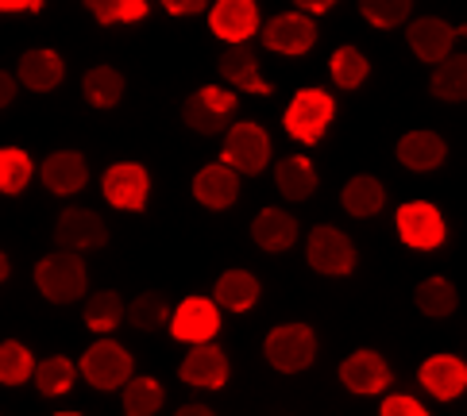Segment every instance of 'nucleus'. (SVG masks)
I'll list each match as a JSON object with an SVG mask.
<instances>
[{
	"instance_id": "nucleus-23",
	"label": "nucleus",
	"mask_w": 467,
	"mask_h": 416,
	"mask_svg": "<svg viewBox=\"0 0 467 416\" xmlns=\"http://www.w3.org/2000/svg\"><path fill=\"white\" fill-rule=\"evenodd\" d=\"M252 239L255 247H263L271 255L290 251L297 239V216H290L286 208H259L252 220Z\"/></svg>"
},
{
	"instance_id": "nucleus-7",
	"label": "nucleus",
	"mask_w": 467,
	"mask_h": 416,
	"mask_svg": "<svg viewBox=\"0 0 467 416\" xmlns=\"http://www.w3.org/2000/svg\"><path fill=\"white\" fill-rule=\"evenodd\" d=\"M81 378L89 381L93 390H101V393H109V390H120L124 381L131 378V370H136V362H131V355H128V347H120L116 340H97L86 355H81Z\"/></svg>"
},
{
	"instance_id": "nucleus-42",
	"label": "nucleus",
	"mask_w": 467,
	"mask_h": 416,
	"mask_svg": "<svg viewBox=\"0 0 467 416\" xmlns=\"http://www.w3.org/2000/svg\"><path fill=\"white\" fill-rule=\"evenodd\" d=\"M294 8H302L306 15H325L337 8V0H294Z\"/></svg>"
},
{
	"instance_id": "nucleus-36",
	"label": "nucleus",
	"mask_w": 467,
	"mask_h": 416,
	"mask_svg": "<svg viewBox=\"0 0 467 416\" xmlns=\"http://www.w3.org/2000/svg\"><path fill=\"white\" fill-rule=\"evenodd\" d=\"M31 370H36V355L24 343H16V340L0 343V386H24Z\"/></svg>"
},
{
	"instance_id": "nucleus-29",
	"label": "nucleus",
	"mask_w": 467,
	"mask_h": 416,
	"mask_svg": "<svg viewBox=\"0 0 467 416\" xmlns=\"http://www.w3.org/2000/svg\"><path fill=\"white\" fill-rule=\"evenodd\" d=\"M429 89L437 101H448V105H460L467 101V58L463 55H448L437 62V70L429 77Z\"/></svg>"
},
{
	"instance_id": "nucleus-1",
	"label": "nucleus",
	"mask_w": 467,
	"mask_h": 416,
	"mask_svg": "<svg viewBox=\"0 0 467 416\" xmlns=\"http://www.w3.org/2000/svg\"><path fill=\"white\" fill-rule=\"evenodd\" d=\"M36 289L51 305H74L89 289V270L78 251H55L36 262Z\"/></svg>"
},
{
	"instance_id": "nucleus-39",
	"label": "nucleus",
	"mask_w": 467,
	"mask_h": 416,
	"mask_svg": "<svg viewBox=\"0 0 467 416\" xmlns=\"http://www.w3.org/2000/svg\"><path fill=\"white\" fill-rule=\"evenodd\" d=\"M379 412H382V416H429V409L417 401V397H410V393H394V397H387V401L379 405Z\"/></svg>"
},
{
	"instance_id": "nucleus-8",
	"label": "nucleus",
	"mask_w": 467,
	"mask_h": 416,
	"mask_svg": "<svg viewBox=\"0 0 467 416\" xmlns=\"http://www.w3.org/2000/svg\"><path fill=\"white\" fill-rule=\"evenodd\" d=\"M394 224H398V239L413 247V251H437L448 239V224L432 201H406L398 208Z\"/></svg>"
},
{
	"instance_id": "nucleus-16",
	"label": "nucleus",
	"mask_w": 467,
	"mask_h": 416,
	"mask_svg": "<svg viewBox=\"0 0 467 416\" xmlns=\"http://www.w3.org/2000/svg\"><path fill=\"white\" fill-rule=\"evenodd\" d=\"M216 70H221V77L232 89H244V93H255V96L275 93V86L259 70V55L247 43H228V51L221 55V62H216Z\"/></svg>"
},
{
	"instance_id": "nucleus-22",
	"label": "nucleus",
	"mask_w": 467,
	"mask_h": 416,
	"mask_svg": "<svg viewBox=\"0 0 467 416\" xmlns=\"http://www.w3.org/2000/svg\"><path fill=\"white\" fill-rule=\"evenodd\" d=\"M43 186L55 197H74L89 186V162L78 151H55L43 162Z\"/></svg>"
},
{
	"instance_id": "nucleus-2",
	"label": "nucleus",
	"mask_w": 467,
	"mask_h": 416,
	"mask_svg": "<svg viewBox=\"0 0 467 416\" xmlns=\"http://www.w3.org/2000/svg\"><path fill=\"white\" fill-rule=\"evenodd\" d=\"M337 120V101H332V93L325 89H297L294 101L286 108V116H282V127H286V136L297 139V143H321L328 124Z\"/></svg>"
},
{
	"instance_id": "nucleus-4",
	"label": "nucleus",
	"mask_w": 467,
	"mask_h": 416,
	"mask_svg": "<svg viewBox=\"0 0 467 416\" xmlns=\"http://www.w3.org/2000/svg\"><path fill=\"white\" fill-rule=\"evenodd\" d=\"M306 259L317 274H325V278H348L359 266V251H356V243L344 236L340 228H332V224H317L309 231V239H306Z\"/></svg>"
},
{
	"instance_id": "nucleus-27",
	"label": "nucleus",
	"mask_w": 467,
	"mask_h": 416,
	"mask_svg": "<svg viewBox=\"0 0 467 416\" xmlns=\"http://www.w3.org/2000/svg\"><path fill=\"white\" fill-rule=\"evenodd\" d=\"M81 96L93 105V108H116L124 101V74L116 66H93L81 77Z\"/></svg>"
},
{
	"instance_id": "nucleus-24",
	"label": "nucleus",
	"mask_w": 467,
	"mask_h": 416,
	"mask_svg": "<svg viewBox=\"0 0 467 416\" xmlns=\"http://www.w3.org/2000/svg\"><path fill=\"white\" fill-rule=\"evenodd\" d=\"M340 205L348 216H356V220H371V216H379L382 205H387V186H382L375 174H356L340 189Z\"/></svg>"
},
{
	"instance_id": "nucleus-12",
	"label": "nucleus",
	"mask_w": 467,
	"mask_h": 416,
	"mask_svg": "<svg viewBox=\"0 0 467 416\" xmlns=\"http://www.w3.org/2000/svg\"><path fill=\"white\" fill-rule=\"evenodd\" d=\"M166 324H171V336L178 343H209L221 331V305L209 297H186Z\"/></svg>"
},
{
	"instance_id": "nucleus-28",
	"label": "nucleus",
	"mask_w": 467,
	"mask_h": 416,
	"mask_svg": "<svg viewBox=\"0 0 467 416\" xmlns=\"http://www.w3.org/2000/svg\"><path fill=\"white\" fill-rule=\"evenodd\" d=\"M413 305L425 316H432V320H444V316H452L460 309V293L444 274H432L413 289Z\"/></svg>"
},
{
	"instance_id": "nucleus-14",
	"label": "nucleus",
	"mask_w": 467,
	"mask_h": 416,
	"mask_svg": "<svg viewBox=\"0 0 467 416\" xmlns=\"http://www.w3.org/2000/svg\"><path fill=\"white\" fill-rule=\"evenodd\" d=\"M394 370L387 366V359H382L379 351H371V347H363V351H352L344 362H340V381L348 393H359V397H379L382 390L390 386Z\"/></svg>"
},
{
	"instance_id": "nucleus-25",
	"label": "nucleus",
	"mask_w": 467,
	"mask_h": 416,
	"mask_svg": "<svg viewBox=\"0 0 467 416\" xmlns=\"http://www.w3.org/2000/svg\"><path fill=\"white\" fill-rule=\"evenodd\" d=\"M263 297V286L252 270H224L216 278V289H213V301L228 309V312H247L255 309V301Z\"/></svg>"
},
{
	"instance_id": "nucleus-10",
	"label": "nucleus",
	"mask_w": 467,
	"mask_h": 416,
	"mask_svg": "<svg viewBox=\"0 0 467 416\" xmlns=\"http://www.w3.org/2000/svg\"><path fill=\"white\" fill-rule=\"evenodd\" d=\"M263 46L275 55H290V58H302L313 51L317 43V24L309 20L306 12H278L263 24Z\"/></svg>"
},
{
	"instance_id": "nucleus-3",
	"label": "nucleus",
	"mask_w": 467,
	"mask_h": 416,
	"mask_svg": "<svg viewBox=\"0 0 467 416\" xmlns=\"http://www.w3.org/2000/svg\"><path fill=\"white\" fill-rule=\"evenodd\" d=\"M263 355L278 374H302L317 359V331L309 324H302V320L278 324V328L266 331Z\"/></svg>"
},
{
	"instance_id": "nucleus-37",
	"label": "nucleus",
	"mask_w": 467,
	"mask_h": 416,
	"mask_svg": "<svg viewBox=\"0 0 467 416\" xmlns=\"http://www.w3.org/2000/svg\"><path fill=\"white\" fill-rule=\"evenodd\" d=\"M97 24H140L147 15V0H81Z\"/></svg>"
},
{
	"instance_id": "nucleus-6",
	"label": "nucleus",
	"mask_w": 467,
	"mask_h": 416,
	"mask_svg": "<svg viewBox=\"0 0 467 416\" xmlns=\"http://www.w3.org/2000/svg\"><path fill=\"white\" fill-rule=\"evenodd\" d=\"M224 166H232L236 174H263L271 166V136L255 120L232 124L224 131Z\"/></svg>"
},
{
	"instance_id": "nucleus-40",
	"label": "nucleus",
	"mask_w": 467,
	"mask_h": 416,
	"mask_svg": "<svg viewBox=\"0 0 467 416\" xmlns=\"http://www.w3.org/2000/svg\"><path fill=\"white\" fill-rule=\"evenodd\" d=\"M159 5L171 15H202V12H209L213 0H159Z\"/></svg>"
},
{
	"instance_id": "nucleus-31",
	"label": "nucleus",
	"mask_w": 467,
	"mask_h": 416,
	"mask_svg": "<svg viewBox=\"0 0 467 416\" xmlns=\"http://www.w3.org/2000/svg\"><path fill=\"white\" fill-rule=\"evenodd\" d=\"M120 324H124V297L116 289H101L86 301V328L89 331L109 336V331H116Z\"/></svg>"
},
{
	"instance_id": "nucleus-13",
	"label": "nucleus",
	"mask_w": 467,
	"mask_h": 416,
	"mask_svg": "<svg viewBox=\"0 0 467 416\" xmlns=\"http://www.w3.org/2000/svg\"><path fill=\"white\" fill-rule=\"evenodd\" d=\"M228 374H232L228 355L213 340L209 343H190V355L182 359V366H178V378L186 381V386H193V390H224Z\"/></svg>"
},
{
	"instance_id": "nucleus-19",
	"label": "nucleus",
	"mask_w": 467,
	"mask_h": 416,
	"mask_svg": "<svg viewBox=\"0 0 467 416\" xmlns=\"http://www.w3.org/2000/svg\"><path fill=\"white\" fill-rule=\"evenodd\" d=\"M456 39H460L456 27L444 24V20H437V15H421V20H413V24L406 27L410 51L421 58V62H432V66L452 55V43H456Z\"/></svg>"
},
{
	"instance_id": "nucleus-26",
	"label": "nucleus",
	"mask_w": 467,
	"mask_h": 416,
	"mask_svg": "<svg viewBox=\"0 0 467 416\" xmlns=\"http://www.w3.org/2000/svg\"><path fill=\"white\" fill-rule=\"evenodd\" d=\"M275 186L286 201H309L317 193V166L306 155H286L275 166Z\"/></svg>"
},
{
	"instance_id": "nucleus-30",
	"label": "nucleus",
	"mask_w": 467,
	"mask_h": 416,
	"mask_svg": "<svg viewBox=\"0 0 467 416\" xmlns=\"http://www.w3.org/2000/svg\"><path fill=\"white\" fill-rule=\"evenodd\" d=\"M31 378H36V386H39L43 397H66L74 390V381H78V366L66 355H51V359L36 362Z\"/></svg>"
},
{
	"instance_id": "nucleus-44",
	"label": "nucleus",
	"mask_w": 467,
	"mask_h": 416,
	"mask_svg": "<svg viewBox=\"0 0 467 416\" xmlns=\"http://www.w3.org/2000/svg\"><path fill=\"white\" fill-rule=\"evenodd\" d=\"M178 416H213V409L209 405H182Z\"/></svg>"
},
{
	"instance_id": "nucleus-11",
	"label": "nucleus",
	"mask_w": 467,
	"mask_h": 416,
	"mask_svg": "<svg viewBox=\"0 0 467 416\" xmlns=\"http://www.w3.org/2000/svg\"><path fill=\"white\" fill-rule=\"evenodd\" d=\"M55 243L62 251H101L109 243V224L97 216L93 208H66L55 224Z\"/></svg>"
},
{
	"instance_id": "nucleus-9",
	"label": "nucleus",
	"mask_w": 467,
	"mask_h": 416,
	"mask_svg": "<svg viewBox=\"0 0 467 416\" xmlns=\"http://www.w3.org/2000/svg\"><path fill=\"white\" fill-rule=\"evenodd\" d=\"M101 193L112 208L124 212H143L147 197H151V174L140 162H112L101 178Z\"/></svg>"
},
{
	"instance_id": "nucleus-15",
	"label": "nucleus",
	"mask_w": 467,
	"mask_h": 416,
	"mask_svg": "<svg viewBox=\"0 0 467 416\" xmlns=\"http://www.w3.org/2000/svg\"><path fill=\"white\" fill-rule=\"evenodd\" d=\"M209 31L224 43H247L259 31V5L255 0H213Z\"/></svg>"
},
{
	"instance_id": "nucleus-20",
	"label": "nucleus",
	"mask_w": 467,
	"mask_h": 416,
	"mask_svg": "<svg viewBox=\"0 0 467 416\" xmlns=\"http://www.w3.org/2000/svg\"><path fill=\"white\" fill-rule=\"evenodd\" d=\"M394 155L398 162L406 166V170L413 174H432V170H441L444 158H448V143L437 136V131H406L402 139H398L394 147Z\"/></svg>"
},
{
	"instance_id": "nucleus-18",
	"label": "nucleus",
	"mask_w": 467,
	"mask_h": 416,
	"mask_svg": "<svg viewBox=\"0 0 467 416\" xmlns=\"http://www.w3.org/2000/svg\"><path fill=\"white\" fill-rule=\"evenodd\" d=\"M62 77H66V62L51 46H31V51H24L20 66H16V81L31 93H51L62 86Z\"/></svg>"
},
{
	"instance_id": "nucleus-32",
	"label": "nucleus",
	"mask_w": 467,
	"mask_h": 416,
	"mask_svg": "<svg viewBox=\"0 0 467 416\" xmlns=\"http://www.w3.org/2000/svg\"><path fill=\"white\" fill-rule=\"evenodd\" d=\"M328 74L340 89H359L367 81V74H371V62H367V55L359 46H337L328 58Z\"/></svg>"
},
{
	"instance_id": "nucleus-34",
	"label": "nucleus",
	"mask_w": 467,
	"mask_h": 416,
	"mask_svg": "<svg viewBox=\"0 0 467 416\" xmlns=\"http://www.w3.org/2000/svg\"><path fill=\"white\" fill-rule=\"evenodd\" d=\"M31 174H36V162H31L24 147H0V193L5 197L24 193Z\"/></svg>"
},
{
	"instance_id": "nucleus-5",
	"label": "nucleus",
	"mask_w": 467,
	"mask_h": 416,
	"mask_svg": "<svg viewBox=\"0 0 467 416\" xmlns=\"http://www.w3.org/2000/svg\"><path fill=\"white\" fill-rule=\"evenodd\" d=\"M236 93L232 89H221V86H202L197 93H190L186 101H182V120L186 127L202 131V136H221L228 131L232 116H236Z\"/></svg>"
},
{
	"instance_id": "nucleus-41",
	"label": "nucleus",
	"mask_w": 467,
	"mask_h": 416,
	"mask_svg": "<svg viewBox=\"0 0 467 416\" xmlns=\"http://www.w3.org/2000/svg\"><path fill=\"white\" fill-rule=\"evenodd\" d=\"M16 86H20V81H16L8 70H0V108H8L16 101Z\"/></svg>"
},
{
	"instance_id": "nucleus-45",
	"label": "nucleus",
	"mask_w": 467,
	"mask_h": 416,
	"mask_svg": "<svg viewBox=\"0 0 467 416\" xmlns=\"http://www.w3.org/2000/svg\"><path fill=\"white\" fill-rule=\"evenodd\" d=\"M8 270H12V262H8V255H5V251H0V286L8 281Z\"/></svg>"
},
{
	"instance_id": "nucleus-21",
	"label": "nucleus",
	"mask_w": 467,
	"mask_h": 416,
	"mask_svg": "<svg viewBox=\"0 0 467 416\" xmlns=\"http://www.w3.org/2000/svg\"><path fill=\"white\" fill-rule=\"evenodd\" d=\"M417 374H421V386L437 401H456L467 390V362L460 355H429Z\"/></svg>"
},
{
	"instance_id": "nucleus-35",
	"label": "nucleus",
	"mask_w": 467,
	"mask_h": 416,
	"mask_svg": "<svg viewBox=\"0 0 467 416\" xmlns=\"http://www.w3.org/2000/svg\"><path fill=\"white\" fill-rule=\"evenodd\" d=\"M166 401V393L155 378H128L124 381V412L128 416H155Z\"/></svg>"
},
{
	"instance_id": "nucleus-38",
	"label": "nucleus",
	"mask_w": 467,
	"mask_h": 416,
	"mask_svg": "<svg viewBox=\"0 0 467 416\" xmlns=\"http://www.w3.org/2000/svg\"><path fill=\"white\" fill-rule=\"evenodd\" d=\"M410 12H413V0H359V15L382 31L402 27L410 20Z\"/></svg>"
},
{
	"instance_id": "nucleus-17",
	"label": "nucleus",
	"mask_w": 467,
	"mask_h": 416,
	"mask_svg": "<svg viewBox=\"0 0 467 416\" xmlns=\"http://www.w3.org/2000/svg\"><path fill=\"white\" fill-rule=\"evenodd\" d=\"M193 201L213 208V212L232 208L240 201V174L232 170V166H224V162L202 166V170L193 174Z\"/></svg>"
},
{
	"instance_id": "nucleus-43",
	"label": "nucleus",
	"mask_w": 467,
	"mask_h": 416,
	"mask_svg": "<svg viewBox=\"0 0 467 416\" xmlns=\"http://www.w3.org/2000/svg\"><path fill=\"white\" fill-rule=\"evenodd\" d=\"M0 12H43V0H0Z\"/></svg>"
},
{
	"instance_id": "nucleus-33",
	"label": "nucleus",
	"mask_w": 467,
	"mask_h": 416,
	"mask_svg": "<svg viewBox=\"0 0 467 416\" xmlns=\"http://www.w3.org/2000/svg\"><path fill=\"white\" fill-rule=\"evenodd\" d=\"M124 320L140 331H159V328H166V320H171V305H166L162 293L147 289L131 305H124Z\"/></svg>"
}]
</instances>
